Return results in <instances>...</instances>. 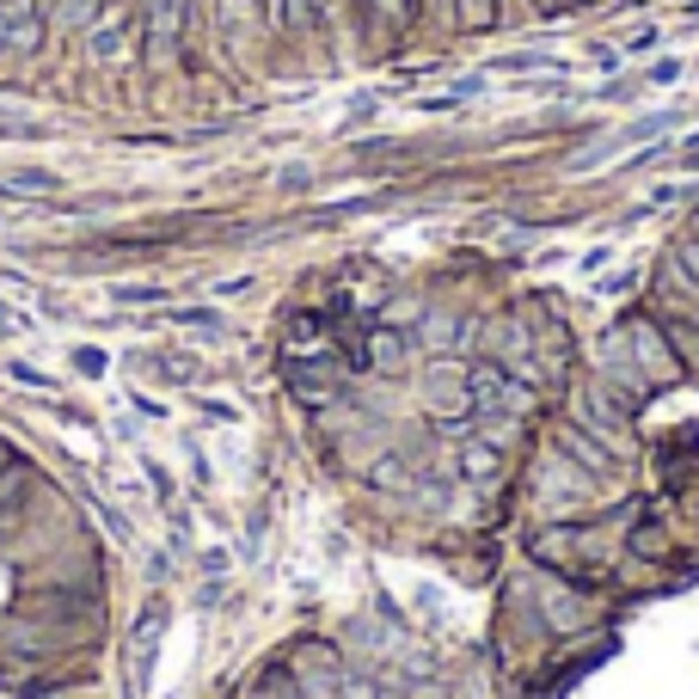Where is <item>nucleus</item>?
Masks as SVG:
<instances>
[{"mask_svg": "<svg viewBox=\"0 0 699 699\" xmlns=\"http://www.w3.org/2000/svg\"><path fill=\"white\" fill-rule=\"evenodd\" d=\"M172 577V558L166 553H147V583H166Z\"/></svg>", "mask_w": 699, "mask_h": 699, "instance_id": "obj_33", "label": "nucleus"}, {"mask_svg": "<svg viewBox=\"0 0 699 699\" xmlns=\"http://www.w3.org/2000/svg\"><path fill=\"white\" fill-rule=\"evenodd\" d=\"M589 62H595V68H620V50H607V43H595V50H589Z\"/></svg>", "mask_w": 699, "mask_h": 699, "instance_id": "obj_37", "label": "nucleus"}, {"mask_svg": "<svg viewBox=\"0 0 699 699\" xmlns=\"http://www.w3.org/2000/svg\"><path fill=\"white\" fill-rule=\"evenodd\" d=\"M510 461H515V454L491 449V442H479V435H461V442H454V485L497 491L503 479H510Z\"/></svg>", "mask_w": 699, "mask_h": 699, "instance_id": "obj_10", "label": "nucleus"}, {"mask_svg": "<svg viewBox=\"0 0 699 699\" xmlns=\"http://www.w3.org/2000/svg\"><path fill=\"white\" fill-rule=\"evenodd\" d=\"M13 331H25V313H13V307L0 301V338H13Z\"/></svg>", "mask_w": 699, "mask_h": 699, "instance_id": "obj_34", "label": "nucleus"}, {"mask_svg": "<svg viewBox=\"0 0 699 699\" xmlns=\"http://www.w3.org/2000/svg\"><path fill=\"white\" fill-rule=\"evenodd\" d=\"M50 411H55V418H62V423H68V430H99V418H93V411H80V405H68V399H50Z\"/></svg>", "mask_w": 699, "mask_h": 699, "instance_id": "obj_27", "label": "nucleus"}, {"mask_svg": "<svg viewBox=\"0 0 699 699\" xmlns=\"http://www.w3.org/2000/svg\"><path fill=\"white\" fill-rule=\"evenodd\" d=\"M13 454H19V442H7V435H0V466L13 461Z\"/></svg>", "mask_w": 699, "mask_h": 699, "instance_id": "obj_40", "label": "nucleus"}, {"mask_svg": "<svg viewBox=\"0 0 699 699\" xmlns=\"http://www.w3.org/2000/svg\"><path fill=\"white\" fill-rule=\"evenodd\" d=\"M546 442H553L558 454H570V461H577V466H583V473H589V479H602L607 491H626V479H633V466H626L620 454H607L602 442H595V435L583 430V423H570V418H565V411H558V418H553V430H546Z\"/></svg>", "mask_w": 699, "mask_h": 699, "instance_id": "obj_5", "label": "nucleus"}, {"mask_svg": "<svg viewBox=\"0 0 699 699\" xmlns=\"http://www.w3.org/2000/svg\"><path fill=\"white\" fill-rule=\"evenodd\" d=\"M282 662L295 669V681H301V693L307 699H331L338 693V681H343V650H338V638H295V645H282Z\"/></svg>", "mask_w": 699, "mask_h": 699, "instance_id": "obj_6", "label": "nucleus"}, {"mask_svg": "<svg viewBox=\"0 0 699 699\" xmlns=\"http://www.w3.org/2000/svg\"><path fill=\"white\" fill-rule=\"evenodd\" d=\"M534 68H553V74H565V62H558V55H541V50L497 55V62H491V74H534Z\"/></svg>", "mask_w": 699, "mask_h": 699, "instance_id": "obj_21", "label": "nucleus"}, {"mask_svg": "<svg viewBox=\"0 0 699 699\" xmlns=\"http://www.w3.org/2000/svg\"><path fill=\"white\" fill-rule=\"evenodd\" d=\"M160 319H166V326L197 331V338H227V313L222 307H160Z\"/></svg>", "mask_w": 699, "mask_h": 699, "instance_id": "obj_19", "label": "nucleus"}, {"mask_svg": "<svg viewBox=\"0 0 699 699\" xmlns=\"http://www.w3.org/2000/svg\"><path fill=\"white\" fill-rule=\"evenodd\" d=\"M19 528H25V510H0V558L13 553V541H19Z\"/></svg>", "mask_w": 699, "mask_h": 699, "instance_id": "obj_29", "label": "nucleus"}, {"mask_svg": "<svg viewBox=\"0 0 699 699\" xmlns=\"http://www.w3.org/2000/svg\"><path fill=\"white\" fill-rule=\"evenodd\" d=\"M522 583H528V602H534V614L546 620L553 645H565V638H589L595 626L607 620V595L602 589H583V583L558 577V570H541V565H522Z\"/></svg>", "mask_w": 699, "mask_h": 699, "instance_id": "obj_3", "label": "nucleus"}, {"mask_svg": "<svg viewBox=\"0 0 699 699\" xmlns=\"http://www.w3.org/2000/svg\"><path fill=\"white\" fill-rule=\"evenodd\" d=\"M362 350H369V374L374 381H399V374H411L423 362L418 331H405V326H369Z\"/></svg>", "mask_w": 699, "mask_h": 699, "instance_id": "obj_9", "label": "nucleus"}, {"mask_svg": "<svg viewBox=\"0 0 699 699\" xmlns=\"http://www.w3.org/2000/svg\"><path fill=\"white\" fill-rule=\"evenodd\" d=\"M473 435L479 442H491V449H503V454H522L534 442V423L510 418V411H473Z\"/></svg>", "mask_w": 699, "mask_h": 699, "instance_id": "obj_15", "label": "nucleus"}, {"mask_svg": "<svg viewBox=\"0 0 699 699\" xmlns=\"http://www.w3.org/2000/svg\"><path fill=\"white\" fill-rule=\"evenodd\" d=\"M203 418L209 423H239V405H227V399H203Z\"/></svg>", "mask_w": 699, "mask_h": 699, "instance_id": "obj_31", "label": "nucleus"}, {"mask_svg": "<svg viewBox=\"0 0 699 699\" xmlns=\"http://www.w3.org/2000/svg\"><path fill=\"white\" fill-rule=\"evenodd\" d=\"M357 479L374 491V497H393V503H405V497H411V485H418V466H411L405 454H399L393 442H387V449H374L369 461L357 466Z\"/></svg>", "mask_w": 699, "mask_h": 699, "instance_id": "obj_11", "label": "nucleus"}, {"mask_svg": "<svg viewBox=\"0 0 699 699\" xmlns=\"http://www.w3.org/2000/svg\"><path fill=\"white\" fill-rule=\"evenodd\" d=\"M620 553L633 558V565H645V570H669L675 565V553H681V541H675V528H669V515L657 510V497L638 510V522L620 534Z\"/></svg>", "mask_w": 699, "mask_h": 699, "instance_id": "obj_8", "label": "nucleus"}, {"mask_svg": "<svg viewBox=\"0 0 699 699\" xmlns=\"http://www.w3.org/2000/svg\"><path fill=\"white\" fill-rule=\"evenodd\" d=\"M650 313L662 319V331H669V343H675V357H681V369H687V387H699V313H693V301H650Z\"/></svg>", "mask_w": 699, "mask_h": 699, "instance_id": "obj_13", "label": "nucleus"}, {"mask_svg": "<svg viewBox=\"0 0 699 699\" xmlns=\"http://www.w3.org/2000/svg\"><path fill=\"white\" fill-rule=\"evenodd\" d=\"M135 31H142V19H135L130 7L117 0V7H111V13H99L93 25L80 31V38H86V55H93V62H123Z\"/></svg>", "mask_w": 699, "mask_h": 699, "instance_id": "obj_12", "label": "nucleus"}, {"mask_svg": "<svg viewBox=\"0 0 699 699\" xmlns=\"http://www.w3.org/2000/svg\"><path fill=\"white\" fill-rule=\"evenodd\" d=\"M130 405H135V418H147V423H166L172 418V405H160L154 393H142V387H130Z\"/></svg>", "mask_w": 699, "mask_h": 699, "instance_id": "obj_26", "label": "nucleus"}, {"mask_svg": "<svg viewBox=\"0 0 699 699\" xmlns=\"http://www.w3.org/2000/svg\"><path fill=\"white\" fill-rule=\"evenodd\" d=\"M142 473H147V485H154V497H160V503H166V510H172V473H166V466L154 461V454H147V461H142Z\"/></svg>", "mask_w": 699, "mask_h": 699, "instance_id": "obj_28", "label": "nucleus"}, {"mask_svg": "<svg viewBox=\"0 0 699 699\" xmlns=\"http://www.w3.org/2000/svg\"><path fill=\"white\" fill-rule=\"evenodd\" d=\"M607 497H620V491H607L602 479H589L570 454H558L553 442H541L528 461V503H534V522H583L595 515Z\"/></svg>", "mask_w": 699, "mask_h": 699, "instance_id": "obj_2", "label": "nucleus"}, {"mask_svg": "<svg viewBox=\"0 0 699 699\" xmlns=\"http://www.w3.org/2000/svg\"><path fill=\"white\" fill-rule=\"evenodd\" d=\"M203 570H209V577H227V553H222V546H209V553H203Z\"/></svg>", "mask_w": 699, "mask_h": 699, "instance_id": "obj_36", "label": "nucleus"}, {"mask_svg": "<svg viewBox=\"0 0 699 699\" xmlns=\"http://www.w3.org/2000/svg\"><path fill=\"white\" fill-rule=\"evenodd\" d=\"M7 381H19V387H31V393H55V374H43V369H31V362H19V357H7Z\"/></svg>", "mask_w": 699, "mask_h": 699, "instance_id": "obj_24", "label": "nucleus"}, {"mask_svg": "<svg viewBox=\"0 0 699 699\" xmlns=\"http://www.w3.org/2000/svg\"><path fill=\"white\" fill-rule=\"evenodd\" d=\"M111 301H135V307H172L166 282H111Z\"/></svg>", "mask_w": 699, "mask_h": 699, "instance_id": "obj_22", "label": "nucleus"}, {"mask_svg": "<svg viewBox=\"0 0 699 699\" xmlns=\"http://www.w3.org/2000/svg\"><path fill=\"white\" fill-rule=\"evenodd\" d=\"M522 565H541L558 570V577L583 583V589H602L614 595V570H620V541L583 515V522H534L522 534Z\"/></svg>", "mask_w": 699, "mask_h": 699, "instance_id": "obj_1", "label": "nucleus"}, {"mask_svg": "<svg viewBox=\"0 0 699 699\" xmlns=\"http://www.w3.org/2000/svg\"><path fill=\"white\" fill-rule=\"evenodd\" d=\"M99 522L111 528V541H117V546H130V541H135V522L117 510V503H99Z\"/></svg>", "mask_w": 699, "mask_h": 699, "instance_id": "obj_25", "label": "nucleus"}, {"mask_svg": "<svg viewBox=\"0 0 699 699\" xmlns=\"http://www.w3.org/2000/svg\"><path fill=\"white\" fill-rule=\"evenodd\" d=\"M0 185H7V197H13V191H25V197H55L62 178H55V172H38V166H19L13 178H0Z\"/></svg>", "mask_w": 699, "mask_h": 699, "instance_id": "obj_20", "label": "nucleus"}, {"mask_svg": "<svg viewBox=\"0 0 699 699\" xmlns=\"http://www.w3.org/2000/svg\"><path fill=\"white\" fill-rule=\"evenodd\" d=\"M657 43H662V31H657V25H645V31H633V38H626V50L645 55V50H657Z\"/></svg>", "mask_w": 699, "mask_h": 699, "instance_id": "obj_32", "label": "nucleus"}, {"mask_svg": "<svg viewBox=\"0 0 699 699\" xmlns=\"http://www.w3.org/2000/svg\"><path fill=\"white\" fill-rule=\"evenodd\" d=\"M331 343V319L319 307H289L282 313V350H319Z\"/></svg>", "mask_w": 699, "mask_h": 699, "instance_id": "obj_16", "label": "nucleus"}, {"mask_svg": "<svg viewBox=\"0 0 699 699\" xmlns=\"http://www.w3.org/2000/svg\"><path fill=\"white\" fill-rule=\"evenodd\" d=\"M418 350L423 357H473V338H479V313H466V307H423L418 326Z\"/></svg>", "mask_w": 699, "mask_h": 699, "instance_id": "obj_7", "label": "nucleus"}, {"mask_svg": "<svg viewBox=\"0 0 699 699\" xmlns=\"http://www.w3.org/2000/svg\"><path fill=\"white\" fill-rule=\"evenodd\" d=\"M607 326H614V338H620L626 362H633V369L650 381V393H657V399L662 393H681V387H687V369H681V357H675V343H669V331H662V319L650 313L645 301L626 307V313H614Z\"/></svg>", "mask_w": 699, "mask_h": 699, "instance_id": "obj_4", "label": "nucleus"}, {"mask_svg": "<svg viewBox=\"0 0 699 699\" xmlns=\"http://www.w3.org/2000/svg\"><path fill=\"white\" fill-rule=\"evenodd\" d=\"M215 295H251V277H227V282H215Z\"/></svg>", "mask_w": 699, "mask_h": 699, "instance_id": "obj_39", "label": "nucleus"}, {"mask_svg": "<svg viewBox=\"0 0 699 699\" xmlns=\"http://www.w3.org/2000/svg\"><path fill=\"white\" fill-rule=\"evenodd\" d=\"M50 31H86L99 13H105V0H38Z\"/></svg>", "mask_w": 699, "mask_h": 699, "instance_id": "obj_18", "label": "nucleus"}, {"mask_svg": "<svg viewBox=\"0 0 699 699\" xmlns=\"http://www.w3.org/2000/svg\"><path fill=\"white\" fill-rule=\"evenodd\" d=\"M633 282H638L633 270H620V277H607V282H602V295H626V289H633Z\"/></svg>", "mask_w": 699, "mask_h": 699, "instance_id": "obj_38", "label": "nucleus"}, {"mask_svg": "<svg viewBox=\"0 0 699 699\" xmlns=\"http://www.w3.org/2000/svg\"><path fill=\"white\" fill-rule=\"evenodd\" d=\"M43 491H50V479H43V466L31 461L25 449H19L13 461L0 466V510H31Z\"/></svg>", "mask_w": 699, "mask_h": 699, "instance_id": "obj_14", "label": "nucleus"}, {"mask_svg": "<svg viewBox=\"0 0 699 699\" xmlns=\"http://www.w3.org/2000/svg\"><path fill=\"white\" fill-rule=\"evenodd\" d=\"M135 374H147V381H166V387H197V369H191V362H178L172 350H135Z\"/></svg>", "mask_w": 699, "mask_h": 699, "instance_id": "obj_17", "label": "nucleus"}, {"mask_svg": "<svg viewBox=\"0 0 699 699\" xmlns=\"http://www.w3.org/2000/svg\"><path fill=\"white\" fill-rule=\"evenodd\" d=\"M645 80H650V86H675V80H681V62H675V55H662V62L650 68Z\"/></svg>", "mask_w": 699, "mask_h": 699, "instance_id": "obj_30", "label": "nucleus"}, {"mask_svg": "<svg viewBox=\"0 0 699 699\" xmlns=\"http://www.w3.org/2000/svg\"><path fill=\"white\" fill-rule=\"evenodd\" d=\"M607 258H614V251H607V246H595V251H583L577 265H583V270H589V277H595V270H607Z\"/></svg>", "mask_w": 699, "mask_h": 699, "instance_id": "obj_35", "label": "nucleus"}, {"mask_svg": "<svg viewBox=\"0 0 699 699\" xmlns=\"http://www.w3.org/2000/svg\"><path fill=\"white\" fill-rule=\"evenodd\" d=\"M68 362H74V374H86V381H105V374H111V350H105V343H74Z\"/></svg>", "mask_w": 699, "mask_h": 699, "instance_id": "obj_23", "label": "nucleus"}]
</instances>
